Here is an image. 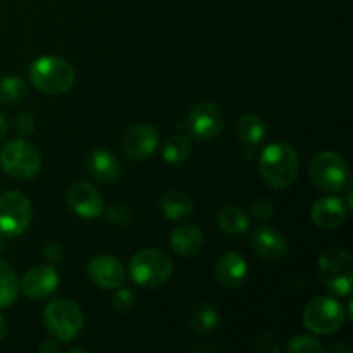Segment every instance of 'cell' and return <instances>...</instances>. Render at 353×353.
I'll return each instance as SVG.
<instances>
[{"instance_id":"37","label":"cell","mask_w":353,"mask_h":353,"mask_svg":"<svg viewBox=\"0 0 353 353\" xmlns=\"http://www.w3.org/2000/svg\"><path fill=\"white\" fill-rule=\"evenodd\" d=\"M2 250H3V241L2 238H0V254H2Z\"/></svg>"},{"instance_id":"4","label":"cell","mask_w":353,"mask_h":353,"mask_svg":"<svg viewBox=\"0 0 353 353\" xmlns=\"http://www.w3.org/2000/svg\"><path fill=\"white\" fill-rule=\"evenodd\" d=\"M43 323L57 341H72L83 330L85 317L81 307L69 299H55L45 307Z\"/></svg>"},{"instance_id":"34","label":"cell","mask_w":353,"mask_h":353,"mask_svg":"<svg viewBox=\"0 0 353 353\" xmlns=\"http://www.w3.org/2000/svg\"><path fill=\"white\" fill-rule=\"evenodd\" d=\"M6 334H7V323H6V319H3L2 314H0V341L6 338Z\"/></svg>"},{"instance_id":"6","label":"cell","mask_w":353,"mask_h":353,"mask_svg":"<svg viewBox=\"0 0 353 353\" xmlns=\"http://www.w3.org/2000/svg\"><path fill=\"white\" fill-rule=\"evenodd\" d=\"M319 278L331 293L348 296L353 288V257L350 252L333 248L319 257Z\"/></svg>"},{"instance_id":"19","label":"cell","mask_w":353,"mask_h":353,"mask_svg":"<svg viewBox=\"0 0 353 353\" xmlns=\"http://www.w3.org/2000/svg\"><path fill=\"white\" fill-rule=\"evenodd\" d=\"M169 243L179 257H195L203 247V234L193 224H185L172 231Z\"/></svg>"},{"instance_id":"15","label":"cell","mask_w":353,"mask_h":353,"mask_svg":"<svg viewBox=\"0 0 353 353\" xmlns=\"http://www.w3.org/2000/svg\"><path fill=\"white\" fill-rule=\"evenodd\" d=\"M250 243L259 259L265 262H278L288 252L286 240L276 228L262 226L252 233Z\"/></svg>"},{"instance_id":"23","label":"cell","mask_w":353,"mask_h":353,"mask_svg":"<svg viewBox=\"0 0 353 353\" xmlns=\"http://www.w3.org/2000/svg\"><path fill=\"white\" fill-rule=\"evenodd\" d=\"M217 224L226 234H243L250 226V221L240 207L228 205L217 216Z\"/></svg>"},{"instance_id":"25","label":"cell","mask_w":353,"mask_h":353,"mask_svg":"<svg viewBox=\"0 0 353 353\" xmlns=\"http://www.w3.org/2000/svg\"><path fill=\"white\" fill-rule=\"evenodd\" d=\"M190 326L195 333L209 334L219 326V312L212 305H200L190 317Z\"/></svg>"},{"instance_id":"9","label":"cell","mask_w":353,"mask_h":353,"mask_svg":"<svg viewBox=\"0 0 353 353\" xmlns=\"http://www.w3.org/2000/svg\"><path fill=\"white\" fill-rule=\"evenodd\" d=\"M33 207L21 192H6L0 195V234L19 236L30 228Z\"/></svg>"},{"instance_id":"18","label":"cell","mask_w":353,"mask_h":353,"mask_svg":"<svg viewBox=\"0 0 353 353\" xmlns=\"http://www.w3.org/2000/svg\"><path fill=\"white\" fill-rule=\"evenodd\" d=\"M88 171L97 181L100 183H112L119 178L121 174V164L117 161L116 155L107 148H95L92 154L88 155Z\"/></svg>"},{"instance_id":"31","label":"cell","mask_w":353,"mask_h":353,"mask_svg":"<svg viewBox=\"0 0 353 353\" xmlns=\"http://www.w3.org/2000/svg\"><path fill=\"white\" fill-rule=\"evenodd\" d=\"M14 128H16V133L19 134V137H30L34 131V117L31 116L30 112H21L19 116L16 117Z\"/></svg>"},{"instance_id":"26","label":"cell","mask_w":353,"mask_h":353,"mask_svg":"<svg viewBox=\"0 0 353 353\" xmlns=\"http://www.w3.org/2000/svg\"><path fill=\"white\" fill-rule=\"evenodd\" d=\"M26 92L28 85L21 76L10 74L0 79V103H3V105H12V103L21 102L26 97Z\"/></svg>"},{"instance_id":"21","label":"cell","mask_w":353,"mask_h":353,"mask_svg":"<svg viewBox=\"0 0 353 353\" xmlns=\"http://www.w3.org/2000/svg\"><path fill=\"white\" fill-rule=\"evenodd\" d=\"M268 126L262 121V117L255 114H245L236 121V137L245 145H259L265 138Z\"/></svg>"},{"instance_id":"7","label":"cell","mask_w":353,"mask_h":353,"mask_svg":"<svg viewBox=\"0 0 353 353\" xmlns=\"http://www.w3.org/2000/svg\"><path fill=\"white\" fill-rule=\"evenodd\" d=\"M309 176L312 185L326 193L341 192L350 181L347 162L334 152L317 154L309 165Z\"/></svg>"},{"instance_id":"17","label":"cell","mask_w":353,"mask_h":353,"mask_svg":"<svg viewBox=\"0 0 353 353\" xmlns=\"http://www.w3.org/2000/svg\"><path fill=\"white\" fill-rule=\"evenodd\" d=\"M310 217L321 230H336L347 217V205L343 203V200L336 199V196H324L314 203Z\"/></svg>"},{"instance_id":"2","label":"cell","mask_w":353,"mask_h":353,"mask_svg":"<svg viewBox=\"0 0 353 353\" xmlns=\"http://www.w3.org/2000/svg\"><path fill=\"white\" fill-rule=\"evenodd\" d=\"M30 79L45 95H62L74 86L76 71L65 59L43 55L31 62Z\"/></svg>"},{"instance_id":"24","label":"cell","mask_w":353,"mask_h":353,"mask_svg":"<svg viewBox=\"0 0 353 353\" xmlns=\"http://www.w3.org/2000/svg\"><path fill=\"white\" fill-rule=\"evenodd\" d=\"M19 295V279L7 262L0 261V309L12 305Z\"/></svg>"},{"instance_id":"14","label":"cell","mask_w":353,"mask_h":353,"mask_svg":"<svg viewBox=\"0 0 353 353\" xmlns=\"http://www.w3.org/2000/svg\"><path fill=\"white\" fill-rule=\"evenodd\" d=\"M126 278L124 265L112 255H97L88 264V279L100 290L119 288Z\"/></svg>"},{"instance_id":"11","label":"cell","mask_w":353,"mask_h":353,"mask_svg":"<svg viewBox=\"0 0 353 353\" xmlns=\"http://www.w3.org/2000/svg\"><path fill=\"white\" fill-rule=\"evenodd\" d=\"M65 196H68V203L72 212L78 214L83 219H97L99 216H102L103 209H105L102 195L92 183H72L68 188Z\"/></svg>"},{"instance_id":"16","label":"cell","mask_w":353,"mask_h":353,"mask_svg":"<svg viewBox=\"0 0 353 353\" xmlns=\"http://www.w3.org/2000/svg\"><path fill=\"white\" fill-rule=\"evenodd\" d=\"M248 265L243 255L238 252H226L214 268V278L224 288H238L247 279Z\"/></svg>"},{"instance_id":"5","label":"cell","mask_w":353,"mask_h":353,"mask_svg":"<svg viewBox=\"0 0 353 353\" xmlns=\"http://www.w3.org/2000/svg\"><path fill=\"white\" fill-rule=\"evenodd\" d=\"M0 165L3 172L17 181L34 178L41 169V155L26 140H10L0 148Z\"/></svg>"},{"instance_id":"12","label":"cell","mask_w":353,"mask_h":353,"mask_svg":"<svg viewBox=\"0 0 353 353\" xmlns=\"http://www.w3.org/2000/svg\"><path fill=\"white\" fill-rule=\"evenodd\" d=\"M159 147V131L152 124H137L123 138V152L130 161H147Z\"/></svg>"},{"instance_id":"33","label":"cell","mask_w":353,"mask_h":353,"mask_svg":"<svg viewBox=\"0 0 353 353\" xmlns=\"http://www.w3.org/2000/svg\"><path fill=\"white\" fill-rule=\"evenodd\" d=\"M41 353H47V352H61V347L57 343H45L40 347Z\"/></svg>"},{"instance_id":"3","label":"cell","mask_w":353,"mask_h":353,"mask_svg":"<svg viewBox=\"0 0 353 353\" xmlns=\"http://www.w3.org/2000/svg\"><path fill=\"white\" fill-rule=\"evenodd\" d=\"M130 278L140 288L154 290L165 285L172 274V259L159 248H145L133 255L128 265Z\"/></svg>"},{"instance_id":"22","label":"cell","mask_w":353,"mask_h":353,"mask_svg":"<svg viewBox=\"0 0 353 353\" xmlns=\"http://www.w3.org/2000/svg\"><path fill=\"white\" fill-rule=\"evenodd\" d=\"M190 154H192V140L186 134H171L162 145V159L171 165L183 164Z\"/></svg>"},{"instance_id":"29","label":"cell","mask_w":353,"mask_h":353,"mask_svg":"<svg viewBox=\"0 0 353 353\" xmlns=\"http://www.w3.org/2000/svg\"><path fill=\"white\" fill-rule=\"evenodd\" d=\"M131 217H133V214H131V210L128 209L124 203H116V205H110L109 209H107V219H109L110 223L117 224V226L128 224L131 221Z\"/></svg>"},{"instance_id":"30","label":"cell","mask_w":353,"mask_h":353,"mask_svg":"<svg viewBox=\"0 0 353 353\" xmlns=\"http://www.w3.org/2000/svg\"><path fill=\"white\" fill-rule=\"evenodd\" d=\"M252 214L257 221H262V223H268L274 217V205L269 199H259L255 200V203L252 205Z\"/></svg>"},{"instance_id":"28","label":"cell","mask_w":353,"mask_h":353,"mask_svg":"<svg viewBox=\"0 0 353 353\" xmlns=\"http://www.w3.org/2000/svg\"><path fill=\"white\" fill-rule=\"evenodd\" d=\"M110 305H112V310L116 314L130 312L134 305V293L131 292V290L121 288L119 292L112 296V302H110Z\"/></svg>"},{"instance_id":"1","label":"cell","mask_w":353,"mask_h":353,"mask_svg":"<svg viewBox=\"0 0 353 353\" xmlns=\"http://www.w3.org/2000/svg\"><path fill=\"white\" fill-rule=\"evenodd\" d=\"M299 154L292 145L285 141L268 145L259 159L262 178L276 190L290 188L299 176Z\"/></svg>"},{"instance_id":"27","label":"cell","mask_w":353,"mask_h":353,"mask_svg":"<svg viewBox=\"0 0 353 353\" xmlns=\"http://www.w3.org/2000/svg\"><path fill=\"white\" fill-rule=\"evenodd\" d=\"M288 352L292 353H323L324 347L321 345L319 340L307 334H299V336L292 338L288 343Z\"/></svg>"},{"instance_id":"35","label":"cell","mask_w":353,"mask_h":353,"mask_svg":"<svg viewBox=\"0 0 353 353\" xmlns=\"http://www.w3.org/2000/svg\"><path fill=\"white\" fill-rule=\"evenodd\" d=\"M6 134H7V121H6V117L0 114V140H2Z\"/></svg>"},{"instance_id":"10","label":"cell","mask_w":353,"mask_h":353,"mask_svg":"<svg viewBox=\"0 0 353 353\" xmlns=\"http://www.w3.org/2000/svg\"><path fill=\"white\" fill-rule=\"evenodd\" d=\"M186 126L199 141H212L223 131L224 114L217 103L200 102L190 110Z\"/></svg>"},{"instance_id":"36","label":"cell","mask_w":353,"mask_h":353,"mask_svg":"<svg viewBox=\"0 0 353 353\" xmlns=\"http://www.w3.org/2000/svg\"><path fill=\"white\" fill-rule=\"evenodd\" d=\"M78 352H88V350H85V348H72L71 350V353H78Z\"/></svg>"},{"instance_id":"8","label":"cell","mask_w":353,"mask_h":353,"mask_svg":"<svg viewBox=\"0 0 353 353\" xmlns=\"http://www.w3.org/2000/svg\"><path fill=\"white\" fill-rule=\"evenodd\" d=\"M303 324L316 334H333L343 326L345 309L333 296H316L303 309Z\"/></svg>"},{"instance_id":"13","label":"cell","mask_w":353,"mask_h":353,"mask_svg":"<svg viewBox=\"0 0 353 353\" xmlns=\"http://www.w3.org/2000/svg\"><path fill=\"white\" fill-rule=\"evenodd\" d=\"M59 286V274L52 265H34L19 283V290L30 300H43Z\"/></svg>"},{"instance_id":"20","label":"cell","mask_w":353,"mask_h":353,"mask_svg":"<svg viewBox=\"0 0 353 353\" xmlns=\"http://www.w3.org/2000/svg\"><path fill=\"white\" fill-rule=\"evenodd\" d=\"M161 210L169 221H181L192 216L195 210V203H193L192 196H188L186 193L179 192V190H169L161 199Z\"/></svg>"},{"instance_id":"32","label":"cell","mask_w":353,"mask_h":353,"mask_svg":"<svg viewBox=\"0 0 353 353\" xmlns=\"http://www.w3.org/2000/svg\"><path fill=\"white\" fill-rule=\"evenodd\" d=\"M43 257L45 261H48L50 264H57V262H61L62 257H64V248L59 243H55V241L47 243L43 248Z\"/></svg>"}]
</instances>
